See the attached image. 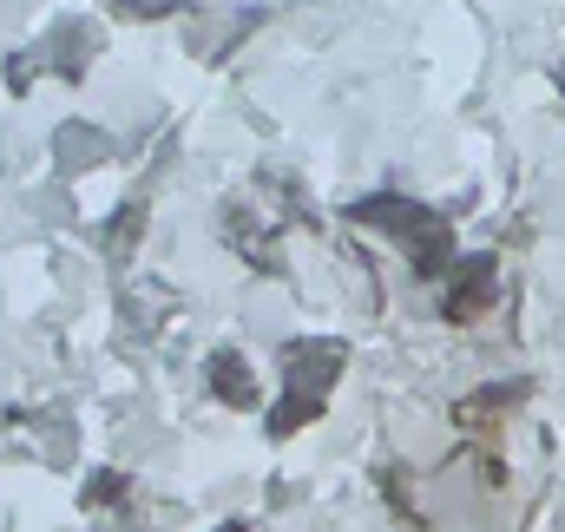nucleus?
Masks as SVG:
<instances>
[{"mask_svg": "<svg viewBox=\"0 0 565 532\" xmlns=\"http://www.w3.org/2000/svg\"><path fill=\"white\" fill-rule=\"evenodd\" d=\"M217 389H224V395H237V401H250V375H244V369H224V362H217Z\"/></svg>", "mask_w": 565, "mask_h": 532, "instance_id": "1", "label": "nucleus"}]
</instances>
